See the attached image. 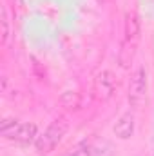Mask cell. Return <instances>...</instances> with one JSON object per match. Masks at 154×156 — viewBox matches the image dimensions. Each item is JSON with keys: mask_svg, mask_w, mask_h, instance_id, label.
I'll list each match as a JSON object with an SVG mask.
<instances>
[{"mask_svg": "<svg viewBox=\"0 0 154 156\" xmlns=\"http://www.w3.org/2000/svg\"><path fill=\"white\" fill-rule=\"evenodd\" d=\"M0 133H2L4 138H7L11 142H16V144H22V145L37 142V138H38V127L35 123H29V122L24 123V122L13 120V118H4L2 120Z\"/></svg>", "mask_w": 154, "mask_h": 156, "instance_id": "cell-1", "label": "cell"}, {"mask_svg": "<svg viewBox=\"0 0 154 156\" xmlns=\"http://www.w3.org/2000/svg\"><path fill=\"white\" fill-rule=\"evenodd\" d=\"M67 129H69V122H67L64 116L54 118V120L47 125V129L37 138V142H35L37 151H38L40 154H49L51 151H54V147H56V145L62 142V138L65 136Z\"/></svg>", "mask_w": 154, "mask_h": 156, "instance_id": "cell-2", "label": "cell"}, {"mask_svg": "<svg viewBox=\"0 0 154 156\" xmlns=\"http://www.w3.org/2000/svg\"><path fill=\"white\" fill-rule=\"evenodd\" d=\"M147 96V71L143 66L136 67V71L131 76V83H129V104L131 107H140L145 102Z\"/></svg>", "mask_w": 154, "mask_h": 156, "instance_id": "cell-3", "label": "cell"}, {"mask_svg": "<svg viewBox=\"0 0 154 156\" xmlns=\"http://www.w3.org/2000/svg\"><path fill=\"white\" fill-rule=\"evenodd\" d=\"M113 133H114L116 138L120 140H129L134 133V115L132 111H125L121 116L116 120L114 127H113Z\"/></svg>", "mask_w": 154, "mask_h": 156, "instance_id": "cell-4", "label": "cell"}, {"mask_svg": "<svg viewBox=\"0 0 154 156\" xmlns=\"http://www.w3.org/2000/svg\"><path fill=\"white\" fill-rule=\"evenodd\" d=\"M96 93H98V96L102 98V100H107V98H111L113 96V93H114L116 89V78L114 75L111 73V71H102L98 76H96Z\"/></svg>", "mask_w": 154, "mask_h": 156, "instance_id": "cell-5", "label": "cell"}, {"mask_svg": "<svg viewBox=\"0 0 154 156\" xmlns=\"http://www.w3.org/2000/svg\"><path fill=\"white\" fill-rule=\"evenodd\" d=\"M125 37L127 42H136L140 37V20H138V15L132 11L127 15V20H125Z\"/></svg>", "mask_w": 154, "mask_h": 156, "instance_id": "cell-6", "label": "cell"}, {"mask_svg": "<svg viewBox=\"0 0 154 156\" xmlns=\"http://www.w3.org/2000/svg\"><path fill=\"white\" fill-rule=\"evenodd\" d=\"M0 26H2V44H7L9 35H11V27H9V16H7V9H5V7H2Z\"/></svg>", "mask_w": 154, "mask_h": 156, "instance_id": "cell-7", "label": "cell"}, {"mask_svg": "<svg viewBox=\"0 0 154 156\" xmlns=\"http://www.w3.org/2000/svg\"><path fill=\"white\" fill-rule=\"evenodd\" d=\"M65 156H93V144L83 142V144L78 145L73 153H69V154H65Z\"/></svg>", "mask_w": 154, "mask_h": 156, "instance_id": "cell-8", "label": "cell"}]
</instances>
